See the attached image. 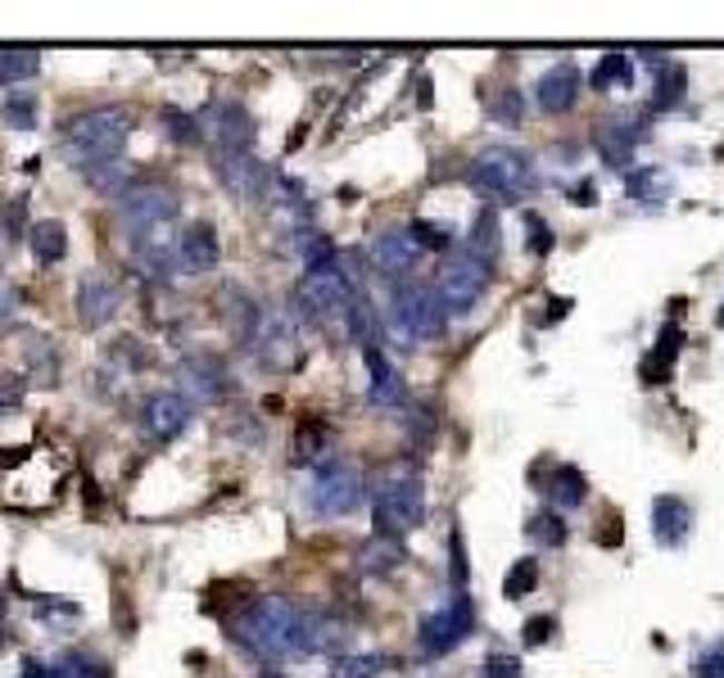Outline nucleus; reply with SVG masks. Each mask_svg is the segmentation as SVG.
<instances>
[{
  "label": "nucleus",
  "instance_id": "49",
  "mask_svg": "<svg viewBox=\"0 0 724 678\" xmlns=\"http://www.w3.org/2000/svg\"><path fill=\"white\" fill-rule=\"evenodd\" d=\"M413 236H417L421 249H448V231H439V227H430V222H417Z\"/></svg>",
  "mask_w": 724,
  "mask_h": 678
},
{
  "label": "nucleus",
  "instance_id": "51",
  "mask_svg": "<svg viewBox=\"0 0 724 678\" xmlns=\"http://www.w3.org/2000/svg\"><path fill=\"white\" fill-rule=\"evenodd\" d=\"M594 538H598V542H607V548H621V525H616V516L607 520V529L598 525V534H594Z\"/></svg>",
  "mask_w": 724,
  "mask_h": 678
},
{
  "label": "nucleus",
  "instance_id": "14",
  "mask_svg": "<svg viewBox=\"0 0 724 678\" xmlns=\"http://www.w3.org/2000/svg\"><path fill=\"white\" fill-rule=\"evenodd\" d=\"M186 426H190V402H186V393H150L141 402V430H146V439L168 443Z\"/></svg>",
  "mask_w": 724,
  "mask_h": 678
},
{
  "label": "nucleus",
  "instance_id": "47",
  "mask_svg": "<svg viewBox=\"0 0 724 678\" xmlns=\"http://www.w3.org/2000/svg\"><path fill=\"white\" fill-rule=\"evenodd\" d=\"M448 548H453V566H448L453 588H467V548H463V534H457V529H453V538H448Z\"/></svg>",
  "mask_w": 724,
  "mask_h": 678
},
{
  "label": "nucleus",
  "instance_id": "36",
  "mask_svg": "<svg viewBox=\"0 0 724 678\" xmlns=\"http://www.w3.org/2000/svg\"><path fill=\"white\" fill-rule=\"evenodd\" d=\"M535 584H539V561H516L512 570H507V579H503V597L507 601H520L525 592H535Z\"/></svg>",
  "mask_w": 724,
  "mask_h": 678
},
{
  "label": "nucleus",
  "instance_id": "13",
  "mask_svg": "<svg viewBox=\"0 0 724 678\" xmlns=\"http://www.w3.org/2000/svg\"><path fill=\"white\" fill-rule=\"evenodd\" d=\"M417 258H421V245H417L413 227H385V231L371 240V262H376V271H380V277H389V281H399V286H404L408 271L417 267Z\"/></svg>",
  "mask_w": 724,
  "mask_h": 678
},
{
  "label": "nucleus",
  "instance_id": "15",
  "mask_svg": "<svg viewBox=\"0 0 724 678\" xmlns=\"http://www.w3.org/2000/svg\"><path fill=\"white\" fill-rule=\"evenodd\" d=\"M214 172L240 199H262L268 186H272V172L262 168L254 154H214Z\"/></svg>",
  "mask_w": 724,
  "mask_h": 678
},
{
  "label": "nucleus",
  "instance_id": "24",
  "mask_svg": "<svg viewBox=\"0 0 724 678\" xmlns=\"http://www.w3.org/2000/svg\"><path fill=\"white\" fill-rule=\"evenodd\" d=\"M535 480H539V489L548 493V502L562 507V511H575V507L588 498V480H584L575 466H553L548 475H535Z\"/></svg>",
  "mask_w": 724,
  "mask_h": 678
},
{
  "label": "nucleus",
  "instance_id": "7",
  "mask_svg": "<svg viewBox=\"0 0 724 678\" xmlns=\"http://www.w3.org/2000/svg\"><path fill=\"white\" fill-rule=\"evenodd\" d=\"M367 498V485L358 466L340 461V457H326L317 470H313V485H308V502L317 516H349L358 511Z\"/></svg>",
  "mask_w": 724,
  "mask_h": 678
},
{
  "label": "nucleus",
  "instance_id": "53",
  "mask_svg": "<svg viewBox=\"0 0 724 678\" xmlns=\"http://www.w3.org/2000/svg\"><path fill=\"white\" fill-rule=\"evenodd\" d=\"M262 678H286V674H262Z\"/></svg>",
  "mask_w": 724,
  "mask_h": 678
},
{
  "label": "nucleus",
  "instance_id": "35",
  "mask_svg": "<svg viewBox=\"0 0 724 678\" xmlns=\"http://www.w3.org/2000/svg\"><path fill=\"white\" fill-rule=\"evenodd\" d=\"M525 534H530L535 542H539V548H562V542H566V520L557 516V511H539V516H530V525H525Z\"/></svg>",
  "mask_w": 724,
  "mask_h": 678
},
{
  "label": "nucleus",
  "instance_id": "26",
  "mask_svg": "<svg viewBox=\"0 0 724 678\" xmlns=\"http://www.w3.org/2000/svg\"><path fill=\"white\" fill-rule=\"evenodd\" d=\"M680 345H684L680 326H666V330H662V339H656V349L643 358L638 376H643L647 385H666V380H671V367H675V358H680Z\"/></svg>",
  "mask_w": 724,
  "mask_h": 678
},
{
  "label": "nucleus",
  "instance_id": "30",
  "mask_svg": "<svg viewBox=\"0 0 724 678\" xmlns=\"http://www.w3.org/2000/svg\"><path fill=\"white\" fill-rule=\"evenodd\" d=\"M100 195H109V199H122L127 190H131V172H127V163L122 159H109V163H96V168H87L82 172Z\"/></svg>",
  "mask_w": 724,
  "mask_h": 678
},
{
  "label": "nucleus",
  "instance_id": "29",
  "mask_svg": "<svg viewBox=\"0 0 724 678\" xmlns=\"http://www.w3.org/2000/svg\"><path fill=\"white\" fill-rule=\"evenodd\" d=\"M634 82V54L625 50H612L598 59L594 68V91H612V87H629Z\"/></svg>",
  "mask_w": 724,
  "mask_h": 678
},
{
  "label": "nucleus",
  "instance_id": "21",
  "mask_svg": "<svg viewBox=\"0 0 724 678\" xmlns=\"http://www.w3.org/2000/svg\"><path fill=\"white\" fill-rule=\"evenodd\" d=\"M643 127H629L625 118H607L598 122V154L612 168H634V150H638Z\"/></svg>",
  "mask_w": 724,
  "mask_h": 678
},
{
  "label": "nucleus",
  "instance_id": "18",
  "mask_svg": "<svg viewBox=\"0 0 724 678\" xmlns=\"http://www.w3.org/2000/svg\"><path fill=\"white\" fill-rule=\"evenodd\" d=\"M177 262L181 271L190 277H200V271H214L222 262V245H218V231L209 222H190L181 236H177Z\"/></svg>",
  "mask_w": 724,
  "mask_h": 678
},
{
  "label": "nucleus",
  "instance_id": "4",
  "mask_svg": "<svg viewBox=\"0 0 724 678\" xmlns=\"http://www.w3.org/2000/svg\"><path fill=\"white\" fill-rule=\"evenodd\" d=\"M467 181L498 203H516L535 190V163H530V154H520L512 146H494V150H480L472 159Z\"/></svg>",
  "mask_w": 724,
  "mask_h": 678
},
{
  "label": "nucleus",
  "instance_id": "22",
  "mask_svg": "<svg viewBox=\"0 0 724 678\" xmlns=\"http://www.w3.org/2000/svg\"><path fill=\"white\" fill-rule=\"evenodd\" d=\"M367 376H371L367 398L376 407H399L404 402V376H399V367H394L380 349H367Z\"/></svg>",
  "mask_w": 724,
  "mask_h": 678
},
{
  "label": "nucleus",
  "instance_id": "5",
  "mask_svg": "<svg viewBox=\"0 0 724 678\" xmlns=\"http://www.w3.org/2000/svg\"><path fill=\"white\" fill-rule=\"evenodd\" d=\"M444 303L430 286L421 281H404L394 286V299H389V335L399 345H421V339H435L444 335Z\"/></svg>",
  "mask_w": 724,
  "mask_h": 678
},
{
  "label": "nucleus",
  "instance_id": "8",
  "mask_svg": "<svg viewBox=\"0 0 724 678\" xmlns=\"http://www.w3.org/2000/svg\"><path fill=\"white\" fill-rule=\"evenodd\" d=\"M181 209V199L168 181H141V186H131L122 199H118V218L131 236H155L159 227H168Z\"/></svg>",
  "mask_w": 724,
  "mask_h": 678
},
{
  "label": "nucleus",
  "instance_id": "48",
  "mask_svg": "<svg viewBox=\"0 0 724 678\" xmlns=\"http://www.w3.org/2000/svg\"><path fill=\"white\" fill-rule=\"evenodd\" d=\"M480 678H520V665L512 656H489L480 665Z\"/></svg>",
  "mask_w": 724,
  "mask_h": 678
},
{
  "label": "nucleus",
  "instance_id": "32",
  "mask_svg": "<svg viewBox=\"0 0 724 678\" xmlns=\"http://www.w3.org/2000/svg\"><path fill=\"white\" fill-rule=\"evenodd\" d=\"M389 669V656H380V651H363V656H336V665H331V674L336 678H376V674H385Z\"/></svg>",
  "mask_w": 724,
  "mask_h": 678
},
{
  "label": "nucleus",
  "instance_id": "16",
  "mask_svg": "<svg viewBox=\"0 0 724 678\" xmlns=\"http://www.w3.org/2000/svg\"><path fill=\"white\" fill-rule=\"evenodd\" d=\"M177 380H181V389L190 398H200V402H214V398L227 393V367L214 353H186L177 362Z\"/></svg>",
  "mask_w": 724,
  "mask_h": 678
},
{
  "label": "nucleus",
  "instance_id": "6",
  "mask_svg": "<svg viewBox=\"0 0 724 678\" xmlns=\"http://www.w3.org/2000/svg\"><path fill=\"white\" fill-rule=\"evenodd\" d=\"M485 290H489V262L485 258H476L467 245L444 253L439 277H435V295H439L444 312H472Z\"/></svg>",
  "mask_w": 724,
  "mask_h": 678
},
{
  "label": "nucleus",
  "instance_id": "38",
  "mask_svg": "<svg viewBox=\"0 0 724 678\" xmlns=\"http://www.w3.org/2000/svg\"><path fill=\"white\" fill-rule=\"evenodd\" d=\"M399 561H404V552H399V542H394V538L385 542V538L376 534V538L367 542V548H363V566H367V570H376V575L394 570V566H399Z\"/></svg>",
  "mask_w": 724,
  "mask_h": 678
},
{
  "label": "nucleus",
  "instance_id": "10",
  "mask_svg": "<svg viewBox=\"0 0 724 678\" xmlns=\"http://www.w3.org/2000/svg\"><path fill=\"white\" fill-rule=\"evenodd\" d=\"M295 299L317 312V317H336V312H349L354 303V281L345 277V267H340V253L331 262H321V267H308L304 277H299V290Z\"/></svg>",
  "mask_w": 724,
  "mask_h": 678
},
{
  "label": "nucleus",
  "instance_id": "20",
  "mask_svg": "<svg viewBox=\"0 0 724 678\" xmlns=\"http://www.w3.org/2000/svg\"><path fill=\"white\" fill-rule=\"evenodd\" d=\"M688 529H693V511H688L684 498L662 493V498L652 502V534H656V542H662V548H680V542L688 538Z\"/></svg>",
  "mask_w": 724,
  "mask_h": 678
},
{
  "label": "nucleus",
  "instance_id": "3",
  "mask_svg": "<svg viewBox=\"0 0 724 678\" xmlns=\"http://www.w3.org/2000/svg\"><path fill=\"white\" fill-rule=\"evenodd\" d=\"M371 511H376V529L380 538H404L426 520V489L421 475L413 466H389L376 489H371Z\"/></svg>",
  "mask_w": 724,
  "mask_h": 678
},
{
  "label": "nucleus",
  "instance_id": "1",
  "mask_svg": "<svg viewBox=\"0 0 724 678\" xmlns=\"http://www.w3.org/2000/svg\"><path fill=\"white\" fill-rule=\"evenodd\" d=\"M231 638L258 660H295L317 651H340L349 634L345 625L317 616V610L290 597H254L231 616Z\"/></svg>",
  "mask_w": 724,
  "mask_h": 678
},
{
  "label": "nucleus",
  "instance_id": "42",
  "mask_svg": "<svg viewBox=\"0 0 724 678\" xmlns=\"http://www.w3.org/2000/svg\"><path fill=\"white\" fill-rule=\"evenodd\" d=\"M0 227L10 231V240H23L32 227H28V199L23 195H14V199H6V209H0Z\"/></svg>",
  "mask_w": 724,
  "mask_h": 678
},
{
  "label": "nucleus",
  "instance_id": "12",
  "mask_svg": "<svg viewBox=\"0 0 724 678\" xmlns=\"http://www.w3.org/2000/svg\"><path fill=\"white\" fill-rule=\"evenodd\" d=\"M249 339H254L258 362H268V367H277V371H286V367L299 362V330H295V321H290L286 312H277V308H258V312H254Z\"/></svg>",
  "mask_w": 724,
  "mask_h": 678
},
{
  "label": "nucleus",
  "instance_id": "43",
  "mask_svg": "<svg viewBox=\"0 0 724 678\" xmlns=\"http://www.w3.org/2000/svg\"><path fill=\"white\" fill-rule=\"evenodd\" d=\"M23 398H28V380L19 371H0V412H14Z\"/></svg>",
  "mask_w": 724,
  "mask_h": 678
},
{
  "label": "nucleus",
  "instance_id": "40",
  "mask_svg": "<svg viewBox=\"0 0 724 678\" xmlns=\"http://www.w3.org/2000/svg\"><path fill=\"white\" fill-rule=\"evenodd\" d=\"M629 195H634V203H662L666 199V172L643 168L638 177H629Z\"/></svg>",
  "mask_w": 724,
  "mask_h": 678
},
{
  "label": "nucleus",
  "instance_id": "19",
  "mask_svg": "<svg viewBox=\"0 0 724 678\" xmlns=\"http://www.w3.org/2000/svg\"><path fill=\"white\" fill-rule=\"evenodd\" d=\"M575 100H579V63H571V59L553 63L548 73L535 82V104L544 113H566Z\"/></svg>",
  "mask_w": 724,
  "mask_h": 678
},
{
  "label": "nucleus",
  "instance_id": "33",
  "mask_svg": "<svg viewBox=\"0 0 724 678\" xmlns=\"http://www.w3.org/2000/svg\"><path fill=\"white\" fill-rule=\"evenodd\" d=\"M349 330H354V339L363 349H376L380 345V321H376V312H371V303H363V299H354L349 303Z\"/></svg>",
  "mask_w": 724,
  "mask_h": 678
},
{
  "label": "nucleus",
  "instance_id": "41",
  "mask_svg": "<svg viewBox=\"0 0 724 678\" xmlns=\"http://www.w3.org/2000/svg\"><path fill=\"white\" fill-rule=\"evenodd\" d=\"M553 227L539 218V213H525V249H530L535 258H548L553 253Z\"/></svg>",
  "mask_w": 724,
  "mask_h": 678
},
{
  "label": "nucleus",
  "instance_id": "39",
  "mask_svg": "<svg viewBox=\"0 0 724 678\" xmlns=\"http://www.w3.org/2000/svg\"><path fill=\"white\" fill-rule=\"evenodd\" d=\"M326 443H331V435H326V426L308 421V426L295 435V461H317V457L326 452ZM321 461H326V457H321Z\"/></svg>",
  "mask_w": 724,
  "mask_h": 678
},
{
  "label": "nucleus",
  "instance_id": "44",
  "mask_svg": "<svg viewBox=\"0 0 724 678\" xmlns=\"http://www.w3.org/2000/svg\"><path fill=\"white\" fill-rule=\"evenodd\" d=\"M693 674H697V678H724V642H711V647L693 660Z\"/></svg>",
  "mask_w": 724,
  "mask_h": 678
},
{
  "label": "nucleus",
  "instance_id": "52",
  "mask_svg": "<svg viewBox=\"0 0 724 678\" xmlns=\"http://www.w3.org/2000/svg\"><path fill=\"white\" fill-rule=\"evenodd\" d=\"M0 616H6V592H0Z\"/></svg>",
  "mask_w": 724,
  "mask_h": 678
},
{
  "label": "nucleus",
  "instance_id": "31",
  "mask_svg": "<svg viewBox=\"0 0 724 678\" xmlns=\"http://www.w3.org/2000/svg\"><path fill=\"white\" fill-rule=\"evenodd\" d=\"M0 118H6V127H14V131H32L37 127V96L14 87L6 100H0Z\"/></svg>",
  "mask_w": 724,
  "mask_h": 678
},
{
  "label": "nucleus",
  "instance_id": "2",
  "mask_svg": "<svg viewBox=\"0 0 724 678\" xmlns=\"http://www.w3.org/2000/svg\"><path fill=\"white\" fill-rule=\"evenodd\" d=\"M127 136H131V109L127 104H96L63 127V159H69L78 172H87L96 163L118 159Z\"/></svg>",
  "mask_w": 724,
  "mask_h": 678
},
{
  "label": "nucleus",
  "instance_id": "34",
  "mask_svg": "<svg viewBox=\"0 0 724 678\" xmlns=\"http://www.w3.org/2000/svg\"><path fill=\"white\" fill-rule=\"evenodd\" d=\"M163 127H168V136H172V141L177 146H195V141H200V118H195V113H186V109H177V104H163Z\"/></svg>",
  "mask_w": 724,
  "mask_h": 678
},
{
  "label": "nucleus",
  "instance_id": "25",
  "mask_svg": "<svg viewBox=\"0 0 724 678\" xmlns=\"http://www.w3.org/2000/svg\"><path fill=\"white\" fill-rule=\"evenodd\" d=\"M28 678H109V669L96 656H87V651H63L50 665L28 660Z\"/></svg>",
  "mask_w": 724,
  "mask_h": 678
},
{
  "label": "nucleus",
  "instance_id": "11",
  "mask_svg": "<svg viewBox=\"0 0 724 678\" xmlns=\"http://www.w3.org/2000/svg\"><path fill=\"white\" fill-rule=\"evenodd\" d=\"M200 118V131L214 136V154H249L254 146V113L240 104V100H209L205 113H195Z\"/></svg>",
  "mask_w": 724,
  "mask_h": 678
},
{
  "label": "nucleus",
  "instance_id": "46",
  "mask_svg": "<svg viewBox=\"0 0 724 678\" xmlns=\"http://www.w3.org/2000/svg\"><path fill=\"white\" fill-rule=\"evenodd\" d=\"M520 109H525V104H520V91H512V87L498 91V100H494V118H498V122L516 127V122H520Z\"/></svg>",
  "mask_w": 724,
  "mask_h": 678
},
{
  "label": "nucleus",
  "instance_id": "27",
  "mask_svg": "<svg viewBox=\"0 0 724 678\" xmlns=\"http://www.w3.org/2000/svg\"><path fill=\"white\" fill-rule=\"evenodd\" d=\"M41 73V50L32 46H0V87H19Z\"/></svg>",
  "mask_w": 724,
  "mask_h": 678
},
{
  "label": "nucleus",
  "instance_id": "23",
  "mask_svg": "<svg viewBox=\"0 0 724 678\" xmlns=\"http://www.w3.org/2000/svg\"><path fill=\"white\" fill-rule=\"evenodd\" d=\"M652 68H656V91H652V100H647V109L652 113H662V109H675L680 100H684V68L675 63V59H662L656 50H638Z\"/></svg>",
  "mask_w": 724,
  "mask_h": 678
},
{
  "label": "nucleus",
  "instance_id": "9",
  "mask_svg": "<svg viewBox=\"0 0 724 678\" xmlns=\"http://www.w3.org/2000/svg\"><path fill=\"white\" fill-rule=\"evenodd\" d=\"M472 625H476V606H472V597H467V592H453L444 606L430 610V616L421 620V629H417L421 656H444V651H453L457 642H467Z\"/></svg>",
  "mask_w": 724,
  "mask_h": 678
},
{
  "label": "nucleus",
  "instance_id": "45",
  "mask_svg": "<svg viewBox=\"0 0 724 678\" xmlns=\"http://www.w3.org/2000/svg\"><path fill=\"white\" fill-rule=\"evenodd\" d=\"M553 629H557V616H535V620H525L520 642H525V647H544V642L553 638Z\"/></svg>",
  "mask_w": 724,
  "mask_h": 678
},
{
  "label": "nucleus",
  "instance_id": "50",
  "mask_svg": "<svg viewBox=\"0 0 724 678\" xmlns=\"http://www.w3.org/2000/svg\"><path fill=\"white\" fill-rule=\"evenodd\" d=\"M14 308H19V290H10V286H0V326H6V321L14 317Z\"/></svg>",
  "mask_w": 724,
  "mask_h": 678
},
{
  "label": "nucleus",
  "instance_id": "17",
  "mask_svg": "<svg viewBox=\"0 0 724 678\" xmlns=\"http://www.w3.org/2000/svg\"><path fill=\"white\" fill-rule=\"evenodd\" d=\"M118 303H122V290L105 277V271H87V277L78 281V321L82 326H105L118 317Z\"/></svg>",
  "mask_w": 724,
  "mask_h": 678
},
{
  "label": "nucleus",
  "instance_id": "37",
  "mask_svg": "<svg viewBox=\"0 0 724 678\" xmlns=\"http://www.w3.org/2000/svg\"><path fill=\"white\" fill-rule=\"evenodd\" d=\"M467 249L476 253V258H485V262H494V253H498V218L485 209L480 218H476V227H472V240H467Z\"/></svg>",
  "mask_w": 724,
  "mask_h": 678
},
{
  "label": "nucleus",
  "instance_id": "28",
  "mask_svg": "<svg viewBox=\"0 0 724 678\" xmlns=\"http://www.w3.org/2000/svg\"><path fill=\"white\" fill-rule=\"evenodd\" d=\"M28 240H32V253H37V262H63L69 258V231H63V222H37L32 231H28Z\"/></svg>",
  "mask_w": 724,
  "mask_h": 678
}]
</instances>
